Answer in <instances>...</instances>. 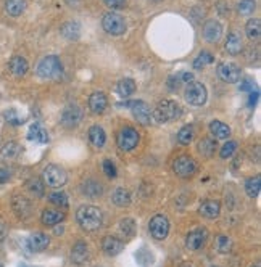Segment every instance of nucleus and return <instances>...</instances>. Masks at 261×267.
<instances>
[{
    "label": "nucleus",
    "mask_w": 261,
    "mask_h": 267,
    "mask_svg": "<svg viewBox=\"0 0 261 267\" xmlns=\"http://www.w3.org/2000/svg\"><path fill=\"white\" fill-rule=\"evenodd\" d=\"M244 188H245V193L248 198H256L261 190V175L256 174V175L248 177L244 184Z\"/></svg>",
    "instance_id": "cd10ccee"
},
{
    "label": "nucleus",
    "mask_w": 261,
    "mask_h": 267,
    "mask_svg": "<svg viewBox=\"0 0 261 267\" xmlns=\"http://www.w3.org/2000/svg\"><path fill=\"white\" fill-rule=\"evenodd\" d=\"M139 140H140V137H139L137 129L130 127V126L123 127L121 130H119L118 137H116L118 147H119V150H123V151H133L137 147Z\"/></svg>",
    "instance_id": "6e6552de"
},
{
    "label": "nucleus",
    "mask_w": 261,
    "mask_h": 267,
    "mask_svg": "<svg viewBox=\"0 0 261 267\" xmlns=\"http://www.w3.org/2000/svg\"><path fill=\"white\" fill-rule=\"evenodd\" d=\"M5 10L10 16H19L26 10V0H7Z\"/></svg>",
    "instance_id": "c9c22d12"
},
{
    "label": "nucleus",
    "mask_w": 261,
    "mask_h": 267,
    "mask_svg": "<svg viewBox=\"0 0 261 267\" xmlns=\"http://www.w3.org/2000/svg\"><path fill=\"white\" fill-rule=\"evenodd\" d=\"M119 106H129L133 109V113L136 116V119L140 122V124L144 126H148L151 122V111H150V106L142 102V100H133V102H126V103H119Z\"/></svg>",
    "instance_id": "9b49d317"
},
{
    "label": "nucleus",
    "mask_w": 261,
    "mask_h": 267,
    "mask_svg": "<svg viewBox=\"0 0 261 267\" xmlns=\"http://www.w3.org/2000/svg\"><path fill=\"white\" fill-rule=\"evenodd\" d=\"M179 267H193V265H192V264H189V262H182Z\"/></svg>",
    "instance_id": "3c124183"
},
{
    "label": "nucleus",
    "mask_w": 261,
    "mask_h": 267,
    "mask_svg": "<svg viewBox=\"0 0 261 267\" xmlns=\"http://www.w3.org/2000/svg\"><path fill=\"white\" fill-rule=\"evenodd\" d=\"M258 97H259V92L258 91H252L250 92V100H248V103H250V106H255L256 105V102H258Z\"/></svg>",
    "instance_id": "de8ad7c7"
},
{
    "label": "nucleus",
    "mask_w": 261,
    "mask_h": 267,
    "mask_svg": "<svg viewBox=\"0 0 261 267\" xmlns=\"http://www.w3.org/2000/svg\"><path fill=\"white\" fill-rule=\"evenodd\" d=\"M210 132H211V136L214 137V140H227L231 136V127L224 124V122L221 121H211V124H210Z\"/></svg>",
    "instance_id": "393cba45"
},
{
    "label": "nucleus",
    "mask_w": 261,
    "mask_h": 267,
    "mask_svg": "<svg viewBox=\"0 0 261 267\" xmlns=\"http://www.w3.org/2000/svg\"><path fill=\"white\" fill-rule=\"evenodd\" d=\"M28 139L34 140V142H39V143H47L49 142V134H47L46 129L42 127V124H39V122H34V124H31V127H29Z\"/></svg>",
    "instance_id": "c85d7f7f"
},
{
    "label": "nucleus",
    "mask_w": 261,
    "mask_h": 267,
    "mask_svg": "<svg viewBox=\"0 0 261 267\" xmlns=\"http://www.w3.org/2000/svg\"><path fill=\"white\" fill-rule=\"evenodd\" d=\"M10 171L8 169H0V184H5V182H8V179H10Z\"/></svg>",
    "instance_id": "49530a36"
},
{
    "label": "nucleus",
    "mask_w": 261,
    "mask_h": 267,
    "mask_svg": "<svg viewBox=\"0 0 261 267\" xmlns=\"http://www.w3.org/2000/svg\"><path fill=\"white\" fill-rule=\"evenodd\" d=\"M224 47H226L227 53H231V55L241 53V50H242V37H241V34H238L237 31H231L229 36H227V39H226V46Z\"/></svg>",
    "instance_id": "a878e982"
},
{
    "label": "nucleus",
    "mask_w": 261,
    "mask_h": 267,
    "mask_svg": "<svg viewBox=\"0 0 261 267\" xmlns=\"http://www.w3.org/2000/svg\"><path fill=\"white\" fill-rule=\"evenodd\" d=\"M197 150L203 158H213L216 153V142L211 139H202L197 145Z\"/></svg>",
    "instance_id": "7c9ffc66"
},
{
    "label": "nucleus",
    "mask_w": 261,
    "mask_h": 267,
    "mask_svg": "<svg viewBox=\"0 0 261 267\" xmlns=\"http://www.w3.org/2000/svg\"><path fill=\"white\" fill-rule=\"evenodd\" d=\"M67 219V213L58 208H46L40 214V222L46 227H57Z\"/></svg>",
    "instance_id": "4468645a"
},
{
    "label": "nucleus",
    "mask_w": 261,
    "mask_h": 267,
    "mask_svg": "<svg viewBox=\"0 0 261 267\" xmlns=\"http://www.w3.org/2000/svg\"><path fill=\"white\" fill-rule=\"evenodd\" d=\"M211 61H213V55L210 52H200V55L193 61V68L202 70V68H205L206 64H210Z\"/></svg>",
    "instance_id": "79ce46f5"
},
{
    "label": "nucleus",
    "mask_w": 261,
    "mask_h": 267,
    "mask_svg": "<svg viewBox=\"0 0 261 267\" xmlns=\"http://www.w3.org/2000/svg\"><path fill=\"white\" fill-rule=\"evenodd\" d=\"M61 71H63V64L57 55L44 57L36 68L37 76L42 77V79H57V77L61 74Z\"/></svg>",
    "instance_id": "f03ea898"
},
{
    "label": "nucleus",
    "mask_w": 261,
    "mask_h": 267,
    "mask_svg": "<svg viewBox=\"0 0 261 267\" xmlns=\"http://www.w3.org/2000/svg\"><path fill=\"white\" fill-rule=\"evenodd\" d=\"M235 150H237V142H234V140H229V142H226L224 145L221 147L220 157H221L223 160H227V158H231L232 154L235 153Z\"/></svg>",
    "instance_id": "37998d69"
},
{
    "label": "nucleus",
    "mask_w": 261,
    "mask_h": 267,
    "mask_svg": "<svg viewBox=\"0 0 261 267\" xmlns=\"http://www.w3.org/2000/svg\"><path fill=\"white\" fill-rule=\"evenodd\" d=\"M81 32V26L78 23H67L61 28V34L67 39H78Z\"/></svg>",
    "instance_id": "ea45409f"
},
{
    "label": "nucleus",
    "mask_w": 261,
    "mask_h": 267,
    "mask_svg": "<svg viewBox=\"0 0 261 267\" xmlns=\"http://www.w3.org/2000/svg\"><path fill=\"white\" fill-rule=\"evenodd\" d=\"M245 34L250 40H258L261 37V21L258 18H252L245 26Z\"/></svg>",
    "instance_id": "f704fd0d"
},
{
    "label": "nucleus",
    "mask_w": 261,
    "mask_h": 267,
    "mask_svg": "<svg viewBox=\"0 0 261 267\" xmlns=\"http://www.w3.org/2000/svg\"><path fill=\"white\" fill-rule=\"evenodd\" d=\"M197 171H199V164L192 157H189V154H181V157H178L172 163V172L176 174L179 179H184V181L192 179V177L197 174Z\"/></svg>",
    "instance_id": "39448f33"
},
{
    "label": "nucleus",
    "mask_w": 261,
    "mask_h": 267,
    "mask_svg": "<svg viewBox=\"0 0 261 267\" xmlns=\"http://www.w3.org/2000/svg\"><path fill=\"white\" fill-rule=\"evenodd\" d=\"M76 222L84 232H97L105 222L103 211L94 205H82L76 211Z\"/></svg>",
    "instance_id": "f257e3e1"
},
{
    "label": "nucleus",
    "mask_w": 261,
    "mask_h": 267,
    "mask_svg": "<svg viewBox=\"0 0 261 267\" xmlns=\"http://www.w3.org/2000/svg\"><path fill=\"white\" fill-rule=\"evenodd\" d=\"M8 68H10V71H12V74H15L16 77H21L28 73L29 64L23 57H18L16 55V57H12V60L8 61Z\"/></svg>",
    "instance_id": "bb28decb"
},
{
    "label": "nucleus",
    "mask_w": 261,
    "mask_h": 267,
    "mask_svg": "<svg viewBox=\"0 0 261 267\" xmlns=\"http://www.w3.org/2000/svg\"><path fill=\"white\" fill-rule=\"evenodd\" d=\"M112 202L118 206V208H126L133 202V195L124 187H118L112 193Z\"/></svg>",
    "instance_id": "b1692460"
},
{
    "label": "nucleus",
    "mask_w": 261,
    "mask_h": 267,
    "mask_svg": "<svg viewBox=\"0 0 261 267\" xmlns=\"http://www.w3.org/2000/svg\"><path fill=\"white\" fill-rule=\"evenodd\" d=\"M199 214L205 219H217L221 214V203L217 199H205L199 206Z\"/></svg>",
    "instance_id": "6ab92c4d"
},
{
    "label": "nucleus",
    "mask_w": 261,
    "mask_h": 267,
    "mask_svg": "<svg viewBox=\"0 0 261 267\" xmlns=\"http://www.w3.org/2000/svg\"><path fill=\"white\" fill-rule=\"evenodd\" d=\"M255 8H256V2H255V0H241V2H238V5H237L238 13L244 15V16L252 15L255 12Z\"/></svg>",
    "instance_id": "a19ab883"
},
{
    "label": "nucleus",
    "mask_w": 261,
    "mask_h": 267,
    "mask_svg": "<svg viewBox=\"0 0 261 267\" xmlns=\"http://www.w3.org/2000/svg\"><path fill=\"white\" fill-rule=\"evenodd\" d=\"M44 184L50 188H61L68 182V174L58 164H49L42 171Z\"/></svg>",
    "instance_id": "7ed1b4c3"
},
{
    "label": "nucleus",
    "mask_w": 261,
    "mask_h": 267,
    "mask_svg": "<svg viewBox=\"0 0 261 267\" xmlns=\"http://www.w3.org/2000/svg\"><path fill=\"white\" fill-rule=\"evenodd\" d=\"M105 192V188L100 181L97 179H85L81 184V193L82 196L89 198V199H99Z\"/></svg>",
    "instance_id": "a211bd4d"
},
{
    "label": "nucleus",
    "mask_w": 261,
    "mask_h": 267,
    "mask_svg": "<svg viewBox=\"0 0 261 267\" xmlns=\"http://www.w3.org/2000/svg\"><path fill=\"white\" fill-rule=\"evenodd\" d=\"M91 259V248L85 241L79 240L71 247V261L76 265H82Z\"/></svg>",
    "instance_id": "f3484780"
},
{
    "label": "nucleus",
    "mask_w": 261,
    "mask_h": 267,
    "mask_svg": "<svg viewBox=\"0 0 261 267\" xmlns=\"http://www.w3.org/2000/svg\"><path fill=\"white\" fill-rule=\"evenodd\" d=\"M102 26L108 34H112V36H121L127 29L124 18L121 15H118V13H113V12H108V13L103 15Z\"/></svg>",
    "instance_id": "0eeeda50"
},
{
    "label": "nucleus",
    "mask_w": 261,
    "mask_h": 267,
    "mask_svg": "<svg viewBox=\"0 0 261 267\" xmlns=\"http://www.w3.org/2000/svg\"><path fill=\"white\" fill-rule=\"evenodd\" d=\"M100 247L108 258H113V256H118L124 250V241L116 235H106L102 238Z\"/></svg>",
    "instance_id": "dca6fc26"
},
{
    "label": "nucleus",
    "mask_w": 261,
    "mask_h": 267,
    "mask_svg": "<svg viewBox=\"0 0 261 267\" xmlns=\"http://www.w3.org/2000/svg\"><path fill=\"white\" fill-rule=\"evenodd\" d=\"M49 202L50 205H53L58 209H67L70 206V199H68V195L61 192V190H57V192H52L49 195Z\"/></svg>",
    "instance_id": "473e14b6"
},
{
    "label": "nucleus",
    "mask_w": 261,
    "mask_h": 267,
    "mask_svg": "<svg viewBox=\"0 0 261 267\" xmlns=\"http://www.w3.org/2000/svg\"><path fill=\"white\" fill-rule=\"evenodd\" d=\"M49 244H50V237L44 232H34L28 238V248L31 251H36V253L47 250Z\"/></svg>",
    "instance_id": "aec40b11"
},
{
    "label": "nucleus",
    "mask_w": 261,
    "mask_h": 267,
    "mask_svg": "<svg viewBox=\"0 0 261 267\" xmlns=\"http://www.w3.org/2000/svg\"><path fill=\"white\" fill-rule=\"evenodd\" d=\"M216 250L217 253H221V254H227V253H231L232 250V240L224 235V233H220V235L216 237Z\"/></svg>",
    "instance_id": "4c0bfd02"
},
{
    "label": "nucleus",
    "mask_w": 261,
    "mask_h": 267,
    "mask_svg": "<svg viewBox=\"0 0 261 267\" xmlns=\"http://www.w3.org/2000/svg\"><path fill=\"white\" fill-rule=\"evenodd\" d=\"M210 232L206 227H195L193 230H190L186 237V248L189 251H200L206 241H208Z\"/></svg>",
    "instance_id": "1a4fd4ad"
},
{
    "label": "nucleus",
    "mask_w": 261,
    "mask_h": 267,
    "mask_svg": "<svg viewBox=\"0 0 261 267\" xmlns=\"http://www.w3.org/2000/svg\"><path fill=\"white\" fill-rule=\"evenodd\" d=\"M178 76H179L181 82H189V81H193V76H192V73H181V74H178Z\"/></svg>",
    "instance_id": "8fccbe9b"
},
{
    "label": "nucleus",
    "mask_w": 261,
    "mask_h": 267,
    "mask_svg": "<svg viewBox=\"0 0 261 267\" xmlns=\"http://www.w3.org/2000/svg\"><path fill=\"white\" fill-rule=\"evenodd\" d=\"M89 140L95 148H102L106 142V134L100 126H92L89 129Z\"/></svg>",
    "instance_id": "c756f323"
},
{
    "label": "nucleus",
    "mask_w": 261,
    "mask_h": 267,
    "mask_svg": "<svg viewBox=\"0 0 261 267\" xmlns=\"http://www.w3.org/2000/svg\"><path fill=\"white\" fill-rule=\"evenodd\" d=\"M253 88H255V84H253L252 81H248V79H247L244 84H241V91H244V92H245V91H250V92H252Z\"/></svg>",
    "instance_id": "09e8293b"
},
{
    "label": "nucleus",
    "mask_w": 261,
    "mask_h": 267,
    "mask_svg": "<svg viewBox=\"0 0 261 267\" xmlns=\"http://www.w3.org/2000/svg\"><path fill=\"white\" fill-rule=\"evenodd\" d=\"M203 36L206 40L213 42V43L220 40L223 36V26H221L220 21H216V19L206 21V25L203 26Z\"/></svg>",
    "instance_id": "412c9836"
},
{
    "label": "nucleus",
    "mask_w": 261,
    "mask_h": 267,
    "mask_svg": "<svg viewBox=\"0 0 261 267\" xmlns=\"http://www.w3.org/2000/svg\"><path fill=\"white\" fill-rule=\"evenodd\" d=\"M26 187H28L29 193L34 198H42L44 192H46V184H44L40 179H37V177H32V179H29L26 182Z\"/></svg>",
    "instance_id": "e433bc0d"
},
{
    "label": "nucleus",
    "mask_w": 261,
    "mask_h": 267,
    "mask_svg": "<svg viewBox=\"0 0 261 267\" xmlns=\"http://www.w3.org/2000/svg\"><path fill=\"white\" fill-rule=\"evenodd\" d=\"M116 92L121 95L123 98H129L130 95L136 92L134 79H129V77H126V79H121L118 82V85H116Z\"/></svg>",
    "instance_id": "2f4dec72"
},
{
    "label": "nucleus",
    "mask_w": 261,
    "mask_h": 267,
    "mask_svg": "<svg viewBox=\"0 0 261 267\" xmlns=\"http://www.w3.org/2000/svg\"><path fill=\"white\" fill-rule=\"evenodd\" d=\"M108 106V98L103 92H94L89 97V109L94 115H102Z\"/></svg>",
    "instance_id": "5701e85b"
},
{
    "label": "nucleus",
    "mask_w": 261,
    "mask_h": 267,
    "mask_svg": "<svg viewBox=\"0 0 261 267\" xmlns=\"http://www.w3.org/2000/svg\"><path fill=\"white\" fill-rule=\"evenodd\" d=\"M21 154V145L15 140L7 142L0 150V160L2 161H16Z\"/></svg>",
    "instance_id": "4be33fe9"
},
{
    "label": "nucleus",
    "mask_w": 261,
    "mask_h": 267,
    "mask_svg": "<svg viewBox=\"0 0 261 267\" xmlns=\"http://www.w3.org/2000/svg\"><path fill=\"white\" fill-rule=\"evenodd\" d=\"M182 113L181 106L174 102V100H163L155 108V111L151 113V118L158 122H169L178 119Z\"/></svg>",
    "instance_id": "20e7f679"
},
{
    "label": "nucleus",
    "mask_w": 261,
    "mask_h": 267,
    "mask_svg": "<svg viewBox=\"0 0 261 267\" xmlns=\"http://www.w3.org/2000/svg\"><path fill=\"white\" fill-rule=\"evenodd\" d=\"M211 267H220V265H211Z\"/></svg>",
    "instance_id": "603ef678"
},
{
    "label": "nucleus",
    "mask_w": 261,
    "mask_h": 267,
    "mask_svg": "<svg viewBox=\"0 0 261 267\" xmlns=\"http://www.w3.org/2000/svg\"><path fill=\"white\" fill-rule=\"evenodd\" d=\"M119 233L126 238H133L136 235V220L133 217H124L119 220Z\"/></svg>",
    "instance_id": "72a5a7b5"
},
{
    "label": "nucleus",
    "mask_w": 261,
    "mask_h": 267,
    "mask_svg": "<svg viewBox=\"0 0 261 267\" xmlns=\"http://www.w3.org/2000/svg\"><path fill=\"white\" fill-rule=\"evenodd\" d=\"M102 166H103V172L106 174V177H110V179H115V177L118 175V169H116V166H115V163L112 160L106 158Z\"/></svg>",
    "instance_id": "c03bdc74"
},
{
    "label": "nucleus",
    "mask_w": 261,
    "mask_h": 267,
    "mask_svg": "<svg viewBox=\"0 0 261 267\" xmlns=\"http://www.w3.org/2000/svg\"><path fill=\"white\" fill-rule=\"evenodd\" d=\"M216 73L220 76V79L227 84H235L241 81V68L231 61H223L217 64Z\"/></svg>",
    "instance_id": "f8f14e48"
},
{
    "label": "nucleus",
    "mask_w": 261,
    "mask_h": 267,
    "mask_svg": "<svg viewBox=\"0 0 261 267\" xmlns=\"http://www.w3.org/2000/svg\"><path fill=\"white\" fill-rule=\"evenodd\" d=\"M193 126H184L179 132H178V142L181 145H189V143L193 140Z\"/></svg>",
    "instance_id": "58836bf2"
},
{
    "label": "nucleus",
    "mask_w": 261,
    "mask_h": 267,
    "mask_svg": "<svg viewBox=\"0 0 261 267\" xmlns=\"http://www.w3.org/2000/svg\"><path fill=\"white\" fill-rule=\"evenodd\" d=\"M169 230H171V222L166 214H155L148 220V233L157 241L166 240L169 235Z\"/></svg>",
    "instance_id": "423d86ee"
},
{
    "label": "nucleus",
    "mask_w": 261,
    "mask_h": 267,
    "mask_svg": "<svg viewBox=\"0 0 261 267\" xmlns=\"http://www.w3.org/2000/svg\"><path fill=\"white\" fill-rule=\"evenodd\" d=\"M103 4L112 10H119L126 5V0H103Z\"/></svg>",
    "instance_id": "a18cd8bd"
},
{
    "label": "nucleus",
    "mask_w": 261,
    "mask_h": 267,
    "mask_svg": "<svg viewBox=\"0 0 261 267\" xmlns=\"http://www.w3.org/2000/svg\"><path fill=\"white\" fill-rule=\"evenodd\" d=\"M82 109L78 105H70L63 109V115H61V124L67 127V129H73L79 124L82 121Z\"/></svg>",
    "instance_id": "2eb2a0df"
},
{
    "label": "nucleus",
    "mask_w": 261,
    "mask_h": 267,
    "mask_svg": "<svg viewBox=\"0 0 261 267\" xmlns=\"http://www.w3.org/2000/svg\"><path fill=\"white\" fill-rule=\"evenodd\" d=\"M12 209L13 213L19 217V219H28L32 216V209H34V206H32V202L25 196V195H13L12 198Z\"/></svg>",
    "instance_id": "ddd939ff"
},
{
    "label": "nucleus",
    "mask_w": 261,
    "mask_h": 267,
    "mask_svg": "<svg viewBox=\"0 0 261 267\" xmlns=\"http://www.w3.org/2000/svg\"><path fill=\"white\" fill-rule=\"evenodd\" d=\"M206 87L199 81H190L186 88V100L193 106H202L206 102Z\"/></svg>",
    "instance_id": "9d476101"
}]
</instances>
